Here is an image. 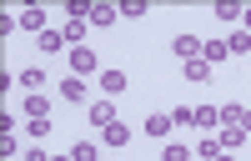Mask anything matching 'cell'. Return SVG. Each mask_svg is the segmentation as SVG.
<instances>
[{
  "mask_svg": "<svg viewBox=\"0 0 251 161\" xmlns=\"http://www.w3.org/2000/svg\"><path fill=\"white\" fill-rule=\"evenodd\" d=\"M15 26H20V30H30V35L50 30V20H46V5H25V10L15 15Z\"/></svg>",
  "mask_w": 251,
  "mask_h": 161,
  "instance_id": "1",
  "label": "cell"
},
{
  "mask_svg": "<svg viewBox=\"0 0 251 161\" xmlns=\"http://www.w3.org/2000/svg\"><path fill=\"white\" fill-rule=\"evenodd\" d=\"M60 96H66L71 106H86V101H91V86H86V76H66V80H60Z\"/></svg>",
  "mask_w": 251,
  "mask_h": 161,
  "instance_id": "2",
  "label": "cell"
},
{
  "mask_svg": "<svg viewBox=\"0 0 251 161\" xmlns=\"http://www.w3.org/2000/svg\"><path fill=\"white\" fill-rule=\"evenodd\" d=\"M71 76H96V51L91 46H71Z\"/></svg>",
  "mask_w": 251,
  "mask_h": 161,
  "instance_id": "3",
  "label": "cell"
},
{
  "mask_svg": "<svg viewBox=\"0 0 251 161\" xmlns=\"http://www.w3.org/2000/svg\"><path fill=\"white\" fill-rule=\"evenodd\" d=\"M171 51H176V60H181V66H186V60H201V40H196V35H186V30H181V35L171 40Z\"/></svg>",
  "mask_w": 251,
  "mask_h": 161,
  "instance_id": "4",
  "label": "cell"
},
{
  "mask_svg": "<svg viewBox=\"0 0 251 161\" xmlns=\"http://www.w3.org/2000/svg\"><path fill=\"white\" fill-rule=\"evenodd\" d=\"M141 126H146V136H156V141H166V136H171V126H176V121L166 116V111H151V116L141 121Z\"/></svg>",
  "mask_w": 251,
  "mask_h": 161,
  "instance_id": "5",
  "label": "cell"
},
{
  "mask_svg": "<svg viewBox=\"0 0 251 161\" xmlns=\"http://www.w3.org/2000/svg\"><path fill=\"white\" fill-rule=\"evenodd\" d=\"M86 30H91V20H75V15H66V26H60L66 46H86Z\"/></svg>",
  "mask_w": 251,
  "mask_h": 161,
  "instance_id": "6",
  "label": "cell"
},
{
  "mask_svg": "<svg viewBox=\"0 0 251 161\" xmlns=\"http://www.w3.org/2000/svg\"><path fill=\"white\" fill-rule=\"evenodd\" d=\"M116 20H121V5H91V26L96 30H111Z\"/></svg>",
  "mask_w": 251,
  "mask_h": 161,
  "instance_id": "7",
  "label": "cell"
},
{
  "mask_svg": "<svg viewBox=\"0 0 251 161\" xmlns=\"http://www.w3.org/2000/svg\"><path fill=\"white\" fill-rule=\"evenodd\" d=\"M226 55H231V46H226V40H201V60H206V66H221Z\"/></svg>",
  "mask_w": 251,
  "mask_h": 161,
  "instance_id": "8",
  "label": "cell"
},
{
  "mask_svg": "<svg viewBox=\"0 0 251 161\" xmlns=\"http://www.w3.org/2000/svg\"><path fill=\"white\" fill-rule=\"evenodd\" d=\"M35 46L46 51V55H55V51H66V35H60V26H50V30H40V35H35Z\"/></svg>",
  "mask_w": 251,
  "mask_h": 161,
  "instance_id": "9",
  "label": "cell"
},
{
  "mask_svg": "<svg viewBox=\"0 0 251 161\" xmlns=\"http://www.w3.org/2000/svg\"><path fill=\"white\" fill-rule=\"evenodd\" d=\"M100 91L121 96V91H131V80H126V71H100Z\"/></svg>",
  "mask_w": 251,
  "mask_h": 161,
  "instance_id": "10",
  "label": "cell"
},
{
  "mask_svg": "<svg viewBox=\"0 0 251 161\" xmlns=\"http://www.w3.org/2000/svg\"><path fill=\"white\" fill-rule=\"evenodd\" d=\"M25 121H40V116H50V101H46V91H35V96H25Z\"/></svg>",
  "mask_w": 251,
  "mask_h": 161,
  "instance_id": "11",
  "label": "cell"
},
{
  "mask_svg": "<svg viewBox=\"0 0 251 161\" xmlns=\"http://www.w3.org/2000/svg\"><path fill=\"white\" fill-rule=\"evenodd\" d=\"M196 126H201L206 136H216V126H221V106H196Z\"/></svg>",
  "mask_w": 251,
  "mask_h": 161,
  "instance_id": "12",
  "label": "cell"
},
{
  "mask_svg": "<svg viewBox=\"0 0 251 161\" xmlns=\"http://www.w3.org/2000/svg\"><path fill=\"white\" fill-rule=\"evenodd\" d=\"M91 121H96V126H116V106H111V96H106V101H91Z\"/></svg>",
  "mask_w": 251,
  "mask_h": 161,
  "instance_id": "13",
  "label": "cell"
},
{
  "mask_svg": "<svg viewBox=\"0 0 251 161\" xmlns=\"http://www.w3.org/2000/svg\"><path fill=\"white\" fill-rule=\"evenodd\" d=\"M15 86H25V96H35L40 86H46V71H35V66H25V71L15 76Z\"/></svg>",
  "mask_w": 251,
  "mask_h": 161,
  "instance_id": "14",
  "label": "cell"
},
{
  "mask_svg": "<svg viewBox=\"0 0 251 161\" xmlns=\"http://www.w3.org/2000/svg\"><path fill=\"white\" fill-rule=\"evenodd\" d=\"M216 141H221V151H236L241 141H246V131H241V126H221V131H216Z\"/></svg>",
  "mask_w": 251,
  "mask_h": 161,
  "instance_id": "15",
  "label": "cell"
},
{
  "mask_svg": "<svg viewBox=\"0 0 251 161\" xmlns=\"http://www.w3.org/2000/svg\"><path fill=\"white\" fill-rule=\"evenodd\" d=\"M100 141H106L111 151H121L126 141H131V131H126V121H116V126H106V136H100Z\"/></svg>",
  "mask_w": 251,
  "mask_h": 161,
  "instance_id": "16",
  "label": "cell"
},
{
  "mask_svg": "<svg viewBox=\"0 0 251 161\" xmlns=\"http://www.w3.org/2000/svg\"><path fill=\"white\" fill-rule=\"evenodd\" d=\"M186 80H196V86H201V80H211V66H206V60H186Z\"/></svg>",
  "mask_w": 251,
  "mask_h": 161,
  "instance_id": "17",
  "label": "cell"
},
{
  "mask_svg": "<svg viewBox=\"0 0 251 161\" xmlns=\"http://www.w3.org/2000/svg\"><path fill=\"white\" fill-rule=\"evenodd\" d=\"M241 10H246L241 0H216V15L221 20H236V26H241Z\"/></svg>",
  "mask_w": 251,
  "mask_h": 161,
  "instance_id": "18",
  "label": "cell"
},
{
  "mask_svg": "<svg viewBox=\"0 0 251 161\" xmlns=\"http://www.w3.org/2000/svg\"><path fill=\"white\" fill-rule=\"evenodd\" d=\"M71 156H75V161H100V146H96V141H75Z\"/></svg>",
  "mask_w": 251,
  "mask_h": 161,
  "instance_id": "19",
  "label": "cell"
},
{
  "mask_svg": "<svg viewBox=\"0 0 251 161\" xmlns=\"http://www.w3.org/2000/svg\"><path fill=\"white\" fill-rule=\"evenodd\" d=\"M226 46H231V55H251V35H246V30H231V35H226Z\"/></svg>",
  "mask_w": 251,
  "mask_h": 161,
  "instance_id": "20",
  "label": "cell"
},
{
  "mask_svg": "<svg viewBox=\"0 0 251 161\" xmlns=\"http://www.w3.org/2000/svg\"><path fill=\"white\" fill-rule=\"evenodd\" d=\"M161 161H191V146H186V141H166V156Z\"/></svg>",
  "mask_w": 251,
  "mask_h": 161,
  "instance_id": "21",
  "label": "cell"
},
{
  "mask_svg": "<svg viewBox=\"0 0 251 161\" xmlns=\"http://www.w3.org/2000/svg\"><path fill=\"white\" fill-rule=\"evenodd\" d=\"M241 111H246V106H236V101H226V106H221V126H241Z\"/></svg>",
  "mask_w": 251,
  "mask_h": 161,
  "instance_id": "22",
  "label": "cell"
},
{
  "mask_svg": "<svg viewBox=\"0 0 251 161\" xmlns=\"http://www.w3.org/2000/svg\"><path fill=\"white\" fill-rule=\"evenodd\" d=\"M146 10H151V5H146V0H121V15H126V20H141Z\"/></svg>",
  "mask_w": 251,
  "mask_h": 161,
  "instance_id": "23",
  "label": "cell"
},
{
  "mask_svg": "<svg viewBox=\"0 0 251 161\" xmlns=\"http://www.w3.org/2000/svg\"><path fill=\"white\" fill-rule=\"evenodd\" d=\"M25 131H30L35 141H46V136L55 131V121H50V116H40V121H30V126H25Z\"/></svg>",
  "mask_w": 251,
  "mask_h": 161,
  "instance_id": "24",
  "label": "cell"
},
{
  "mask_svg": "<svg viewBox=\"0 0 251 161\" xmlns=\"http://www.w3.org/2000/svg\"><path fill=\"white\" fill-rule=\"evenodd\" d=\"M196 151H201L206 161H216V156H221V141H216V136H201V146H196Z\"/></svg>",
  "mask_w": 251,
  "mask_h": 161,
  "instance_id": "25",
  "label": "cell"
},
{
  "mask_svg": "<svg viewBox=\"0 0 251 161\" xmlns=\"http://www.w3.org/2000/svg\"><path fill=\"white\" fill-rule=\"evenodd\" d=\"M171 121H176V126H191V121H196V106H176Z\"/></svg>",
  "mask_w": 251,
  "mask_h": 161,
  "instance_id": "26",
  "label": "cell"
},
{
  "mask_svg": "<svg viewBox=\"0 0 251 161\" xmlns=\"http://www.w3.org/2000/svg\"><path fill=\"white\" fill-rule=\"evenodd\" d=\"M0 151H5V161L20 151V141H15V131H5V136H0Z\"/></svg>",
  "mask_w": 251,
  "mask_h": 161,
  "instance_id": "27",
  "label": "cell"
},
{
  "mask_svg": "<svg viewBox=\"0 0 251 161\" xmlns=\"http://www.w3.org/2000/svg\"><path fill=\"white\" fill-rule=\"evenodd\" d=\"M25 161H50V156L40 151V146H30V151H25Z\"/></svg>",
  "mask_w": 251,
  "mask_h": 161,
  "instance_id": "28",
  "label": "cell"
},
{
  "mask_svg": "<svg viewBox=\"0 0 251 161\" xmlns=\"http://www.w3.org/2000/svg\"><path fill=\"white\" fill-rule=\"evenodd\" d=\"M241 131H246V136H251V106H246V111H241Z\"/></svg>",
  "mask_w": 251,
  "mask_h": 161,
  "instance_id": "29",
  "label": "cell"
},
{
  "mask_svg": "<svg viewBox=\"0 0 251 161\" xmlns=\"http://www.w3.org/2000/svg\"><path fill=\"white\" fill-rule=\"evenodd\" d=\"M241 30H246V35H251V5H246V10H241Z\"/></svg>",
  "mask_w": 251,
  "mask_h": 161,
  "instance_id": "30",
  "label": "cell"
},
{
  "mask_svg": "<svg viewBox=\"0 0 251 161\" xmlns=\"http://www.w3.org/2000/svg\"><path fill=\"white\" fill-rule=\"evenodd\" d=\"M216 161H236V156H231V151H221V156H216Z\"/></svg>",
  "mask_w": 251,
  "mask_h": 161,
  "instance_id": "31",
  "label": "cell"
},
{
  "mask_svg": "<svg viewBox=\"0 0 251 161\" xmlns=\"http://www.w3.org/2000/svg\"><path fill=\"white\" fill-rule=\"evenodd\" d=\"M50 161H75V156H71V151H66V156H50Z\"/></svg>",
  "mask_w": 251,
  "mask_h": 161,
  "instance_id": "32",
  "label": "cell"
}]
</instances>
